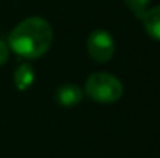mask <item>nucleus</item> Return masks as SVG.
Segmentation results:
<instances>
[{"instance_id":"39448f33","label":"nucleus","mask_w":160,"mask_h":158,"mask_svg":"<svg viewBox=\"0 0 160 158\" xmlns=\"http://www.w3.org/2000/svg\"><path fill=\"white\" fill-rule=\"evenodd\" d=\"M142 22H143V28L145 31L156 41H160V5L148 9L143 17H142Z\"/></svg>"},{"instance_id":"f03ea898","label":"nucleus","mask_w":160,"mask_h":158,"mask_svg":"<svg viewBox=\"0 0 160 158\" xmlns=\"http://www.w3.org/2000/svg\"><path fill=\"white\" fill-rule=\"evenodd\" d=\"M84 92L95 103L110 104V103H117L123 96V84L113 74L106 71H98V73H92L87 78Z\"/></svg>"},{"instance_id":"423d86ee","label":"nucleus","mask_w":160,"mask_h":158,"mask_svg":"<svg viewBox=\"0 0 160 158\" xmlns=\"http://www.w3.org/2000/svg\"><path fill=\"white\" fill-rule=\"evenodd\" d=\"M34 82V70L28 62L20 64L14 71V85L17 90H27Z\"/></svg>"},{"instance_id":"20e7f679","label":"nucleus","mask_w":160,"mask_h":158,"mask_svg":"<svg viewBox=\"0 0 160 158\" xmlns=\"http://www.w3.org/2000/svg\"><path fill=\"white\" fill-rule=\"evenodd\" d=\"M56 101L64 107H73L79 104L82 99V90L76 84H62L54 93Z\"/></svg>"},{"instance_id":"f257e3e1","label":"nucleus","mask_w":160,"mask_h":158,"mask_svg":"<svg viewBox=\"0 0 160 158\" xmlns=\"http://www.w3.org/2000/svg\"><path fill=\"white\" fill-rule=\"evenodd\" d=\"M53 42V28L42 17H28L9 33V50L25 59H38L48 51Z\"/></svg>"},{"instance_id":"0eeeda50","label":"nucleus","mask_w":160,"mask_h":158,"mask_svg":"<svg viewBox=\"0 0 160 158\" xmlns=\"http://www.w3.org/2000/svg\"><path fill=\"white\" fill-rule=\"evenodd\" d=\"M149 2L151 0H124V3H126V6L137 16V17H143V14L149 9L148 6H149Z\"/></svg>"},{"instance_id":"6e6552de","label":"nucleus","mask_w":160,"mask_h":158,"mask_svg":"<svg viewBox=\"0 0 160 158\" xmlns=\"http://www.w3.org/2000/svg\"><path fill=\"white\" fill-rule=\"evenodd\" d=\"M8 57H9V47L0 39V67L8 60Z\"/></svg>"},{"instance_id":"7ed1b4c3","label":"nucleus","mask_w":160,"mask_h":158,"mask_svg":"<svg viewBox=\"0 0 160 158\" xmlns=\"http://www.w3.org/2000/svg\"><path fill=\"white\" fill-rule=\"evenodd\" d=\"M87 53L95 62L106 64L110 60L115 53V41L112 34L104 30L93 31L87 39Z\"/></svg>"}]
</instances>
